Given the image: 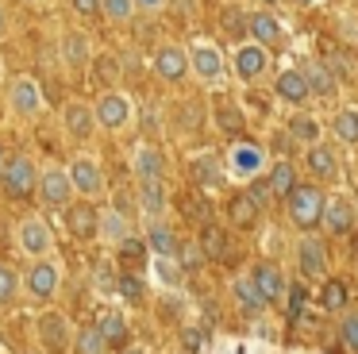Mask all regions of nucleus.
<instances>
[{
  "instance_id": "nucleus-11",
  "label": "nucleus",
  "mask_w": 358,
  "mask_h": 354,
  "mask_svg": "<svg viewBox=\"0 0 358 354\" xmlns=\"http://www.w3.org/2000/svg\"><path fill=\"white\" fill-rule=\"evenodd\" d=\"M4 92H8V108L20 115V120H35V115H43V108H47L39 81H35V77H27V73L12 77Z\"/></svg>"
},
{
  "instance_id": "nucleus-46",
  "label": "nucleus",
  "mask_w": 358,
  "mask_h": 354,
  "mask_svg": "<svg viewBox=\"0 0 358 354\" xmlns=\"http://www.w3.org/2000/svg\"><path fill=\"white\" fill-rule=\"evenodd\" d=\"M120 292H124L127 300H139V297H143V285H139V277H135V274L120 277Z\"/></svg>"
},
{
  "instance_id": "nucleus-42",
  "label": "nucleus",
  "mask_w": 358,
  "mask_h": 354,
  "mask_svg": "<svg viewBox=\"0 0 358 354\" xmlns=\"http://www.w3.org/2000/svg\"><path fill=\"white\" fill-rule=\"evenodd\" d=\"M181 343H185V351H189V354H196V351H204V346H208V331H201V327H185V331H181Z\"/></svg>"
},
{
  "instance_id": "nucleus-30",
  "label": "nucleus",
  "mask_w": 358,
  "mask_h": 354,
  "mask_svg": "<svg viewBox=\"0 0 358 354\" xmlns=\"http://www.w3.org/2000/svg\"><path fill=\"white\" fill-rule=\"evenodd\" d=\"M96 215H101V208H93L89 200H73L70 208H66V231H70L73 239H93L96 235Z\"/></svg>"
},
{
  "instance_id": "nucleus-17",
  "label": "nucleus",
  "mask_w": 358,
  "mask_h": 354,
  "mask_svg": "<svg viewBox=\"0 0 358 354\" xmlns=\"http://www.w3.org/2000/svg\"><path fill=\"white\" fill-rule=\"evenodd\" d=\"M273 97L285 100V104H293V108L312 104V92H308V77H304V69L301 66L281 69V73L273 77Z\"/></svg>"
},
{
  "instance_id": "nucleus-8",
  "label": "nucleus",
  "mask_w": 358,
  "mask_h": 354,
  "mask_svg": "<svg viewBox=\"0 0 358 354\" xmlns=\"http://www.w3.org/2000/svg\"><path fill=\"white\" fill-rule=\"evenodd\" d=\"M39 174L43 169L35 166V158L16 154V158H8L4 169H0V189L8 192V197H35L39 192Z\"/></svg>"
},
{
  "instance_id": "nucleus-16",
  "label": "nucleus",
  "mask_w": 358,
  "mask_h": 354,
  "mask_svg": "<svg viewBox=\"0 0 358 354\" xmlns=\"http://www.w3.org/2000/svg\"><path fill=\"white\" fill-rule=\"evenodd\" d=\"M189 177L196 181V189H208V192H216L220 185L227 181V169H224V158H220L216 150H201V154H193L189 158Z\"/></svg>"
},
{
  "instance_id": "nucleus-27",
  "label": "nucleus",
  "mask_w": 358,
  "mask_h": 354,
  "mask_svg": "<svg viewBox=\"0 0 358 354\" xmlns=\"http://www.w3.org/2000/svg\"><path fill=\"white\" fill-rule=\"evenodd\" d=\"M324 120L312 112H296L293 120H289V139H293L296 146H304V150H312V146L324 143Z\"/></svg>"
},
{
  "instance_id": "nucleus-20",
  "label": "nucleus",
  "mask_w": 358,
  "mask_h": 354,
  "mask_svg": "<svg viewBox=\"0 0 358 354\" xmlns=\"http://www.w3.org/2000/svg\"><path fill=\"white\" fill-rule=\"evenodd\" d=\"M355 220H358V212L347 197L331 192V197L324 200V220H320V227H324L327 235H347V231L355 227Z\"/></svg>"
},
{
  "instance_id": "nucleus-51",
  "label": "nucleus",
  "mask_w": 358,
  "mask_h": 354,
  "mask_svg": "<svg viewBox=\"0 0 358 354\" xmlns=\"http://www.w3.org/2000/svg\"><path fill=\"white\" fill-rule=\"evenodd\" d=\"M0 85H4V58H0Z\"/></svg>"
},
{
  "instance_id": "nucleus-49",
  "label": "nucleus",
  "mask_w": 358,
  "mask_h": 354,
  "mask_svg": "<svg viewBox=\"0 0 358 354\" xmlns=\"http://www.w3.org/2000/svg\"><path fill=\"white\" fill-rule=\"evenodd\" d=\"M124 354H147V351H143V346H127Z\"/></svg>"
},
{
  "instance_id": "nucleus-12",
  "label": "nucleus",
  "mask_w": 358,
  "mask_h": 354,
  "mask_svg": "<svg viewBox=\"0 0 358 354\" xmlns=\"http://www.w3.org/2000/svg\"><path fill=\"white\" fill-rule=\"evenodd\" d=\"M62 131L70 143H89V139L101 131V123H96V112L89 100H66L62 108Z\"/></svg>"
},
{
  "instance_id": "nucleus-21",
  "label": "nucleus",
  "mask_w": 358,
  "mask_h": 354,
  "mask_svg": "<svg viewBox=\"0 0 358 354\" xmlns=\"http://www.w3.org/2000/svg\"><path fill=\"white\" fill-rule=\"evenodd\" d=\"M296 266H301V274L304 277H324L327 274V246H324V239H316V235H301L296 239Z\"/></svg>"
},
{
  "instance_id": "nucleus-32",
  "label": "nucleus",
  "mask_w": 358,
  "mask_h": 354,
  "mask_svg": "<svg viewBox=\"0 0 358 354\" xmlns=\"http://www.w3.org/2000/svg\"><path fill=\"white\" fill-rule=\"evenodd\" d=\"M227 215H231L235 227H255V223L262 220V204H258L250 192H235V197L227 200Z\"/></svg>"
},
{
  "instance_id": "nucleus-6",
  "label": "nucleus",
  "mask_w": 358,
  "mask_h": 354,
  "mask_svg": "<svg viewBox=\"0 0 358 354\" xmlns=\"http://www.w3.org/2000/svg\"><path fill=\"white\" fill-rule=\"evenodd\" d=\"M16 250L31 262L50 258V250H55V231H50V223L39 220V215H24L16 223Z\"/></svg>"
},
{
  "instance_id": "nucleus-26",
  "label": "nucleus",
  "mask_w": 358,
  "mask_h": 354,
  "mask_svg": "<svg viewBox=\"0 0 358 354\" xmlns=\"http://www.w3.org/2000/svg\"><path fill=\"white\" fill-rule=\"evenodd\" d=\"M131 166H135V177H139V181H166V154L158 150L155 143L135 146Z\"/></svg>"
},
{
  "instance_id": "nucleus-13",
  "label": "nucleus",
  "mask_w": 358,
  "mask_h": 354,
  "mask_svg": "<svg viewBox=\"0 0 358 354\" xmlns=\"http://www.w3.org/2000/svg\"><path fill=\"white\" fill-rule=\"evenodd\" d=\"M35 335H39V346L47 354H62L73 346V327L62 312H43L39 323H35Z\"/></svg>"
},
{
  "instance_id": "nucleus-36",
  "label": "nucleus",
  "mask_w": 358,
  "mask_h": 354,
  "mask_svg": "<svg viewBox=\"0 0 358 354\" xmlns=\"http://www.w3.org/2000/svg\"><path fill=\"white\" fill-rule=\"evenodd\" d=\"M73 354H108V343L101 339L96 327H81L73 335Z\"/></svg>"
},
{
  "instance_id": "nucleus-1",
  "label": "nucleus",
  "mask_w": 358,
  "mask_h": 354,
  "mask_svg": "<svg viewBox=\"0 0 358 354\" xmlns=\"http://www.w3.org/2000/svg\"><path fill=\"white\" fill-rule=\"evenodd\" d=\"M324 200H327V192L320 189L316 181L296 185V189L285 197V215H289V223H293L301 235H312V231L320 227V220H324Z\"/></svg>"
},
{
  "instance_id": "nucleus-22",
  "label": "nucleus",
  "mask_w": 358,
  "mask_h": 354,
  "mask_svg": "<svg viewBox=\"0 0 358 354\" xmlns=\"http://www.w3.org/2000/svg\"><path fill=\"white\" fill-rule=\"evenodd\" d=\"M250 281H255V289H258V292H262L266 304H278V300L289 292L285 274H281L278 262H258V266L250 269Z\"/></svg>"
},
{
  "instance_id": "nucleus-35",
  "label": "nucleus",
  "mask_w": 358,
  "mask_h": 354,
  "mask_svg": "<svg viewBox=\"0 0 358 354\" xmlns=\"http://www.w3.org/2000/svg\"><path fill=\"white\" fill-rule=\"evenodd\" d=\"M135 12H139L135 0H101V15L108 23H131Z\"/></svg>"
},
{
  "instance_id": "nucleus-24",
  "label": "nucleus",
  "mask_w": 358,
  "mask_h": 354,
  "mask_svg": "<svg viewBox=\"0 0 358 354\" xmlns=\"http://www.w3.org/2000/svg\"><path fill=\"white\" fill-rule=\"evenodd\" d=\"M96 239L101 243H108V246H120V243H127L131 239V220H127L120 208H101V215H96Z\"/></svg>"
},
{
  "instance_id": "nucleus-15",
  "label": "nucleus",
  "mask_w": 358,
  "mask_h": 354,
  "mask_svg": "<svg viewBox=\"0 0 358 354\" xmlns=\"http://www.w3.org/2000/svg\"><path fill=\"white\" fill-rule=\"evenodd\" d=\"M247 35H250V43L266 46L270 54L278 50V46H285V27H281V20L270 12V8L247 15Z\"/></svg>"
},
{
  "instance_id": "nucleus-28",
  "label": "nucleus",
  "mask_w": 358,
  "mask_h": 354,
  "mask_svg": "<svg viewBox=\"0 0 358 354\" xmlns=\"http://www.w3.org/2000/svg\"><path fill=\"white\" fill-rule=\"evenodd\" d=\"M93 327L101 331V339L108 343V351H112V346H124L127 335H131V327H127V316L120 312V308H101Z\"/></svg>"
},
{
  "instance_id": "nucleus-2",
  "label": "nucleus",
  "mask_w": 358,
  "mask_h": 354,
  "mask_svg": "<svg viewBox=\"0 0 358 354\" xmlns=\"http://www.w3.org/2000/svg\"><path fill=\"white\" fill-rule=\"evenodd\" d=\"M189 66H193L196 81L208 85V89H216V85H224L227 77H231V66H227L224 50H220L212 38H193V43H189Z\"/></svg>"
},
{
  "instance_id": "nucleus-5",
  "label": "nucleus",
  "mask_w": 358,
  "mask_h": 354,
  "mask_svg": "<svg viewBox=\"0 0 358 354\" xmlns=\"http://www.w3.org/2000/svg\"><path fill=\"white\" fill-rule=\"evenodd\" d=\"M227 66H231V77L239 85H255V81H262L266 73H270V66H273V58H270V50H266V46H258V43H239L231 50V62H227Z\"/></svg>"
},
{
  "instance_id": "nucleus-25",
  "label": "nucleus",
  "mask_w": 358,
  "mask_h": 354,
  "mask_svg": "<svg viewBox=\"0 0 358 354\" xmlns=\"http://www.w3.org/2000/svg\"><path fill=\"white\" fill-rule=\"evenodd\" d=\"M135 200H139V212L147 220H166V212H170V189H166V181H139Z\"/></svg>"
},
{
  "instance_id": "nucleus-48",
  "label": "nucleus",
  "mask_w": 358,
  "mask_h": 354,
  "mask_svg": "<svg viewBox=\"0 0 358 354\" xmlns=\"http://www.w3.org/2000/svg\"><path fill=\"white\" fill-rule=\"evenodd\" d=\"M8 35V12H4V4H0V38Z\"/></svg>"
},
{
  "instance_id": "nucleus-39",
  "label": "nucleus",
  "mask_w": 358,
  "mask_h": 354,
  "mask_svg": "<svg viewBox=\"0 0 358 354\" xmlns=\"http://www.w3.org/2000/svg\"><path fill=\"white\" fill-rule=\"evenodd\" d=\"M339 343L347 346L350 354H358V312H343V320H339Z\"/></svg>"
},
{
  "instance_id": "nucleus-44",
  "label": "nucleus",
  "mask_w": 358,
  "mask_h": 354,
  "mask_svg": "<svg viewBox=\"0 0 358 354\" xmlns=\"http://www.w3.org/2000/svg\"><path fill=\"white\" fill-rule=\"evenodd\" d=\"M73 15H81V20H89V15H101V0H70Z\"/></svg>"
},
{
  "instance_id": "nucleus-23",
  "label": "nucleus",
  "mask_w": 358,
  "mask_h": 354,
  "mask_svg": "<svg viewBox=\"0 0 358 354\" xmlns=\"http://www.w3.org/2000/svg\"><path fill=\"white\" fill-rule=\"evenodd\" d=\"M301 69H304V77H308L312 100H320V104H335V100H339V81H335V73L324 62H304Z\"/></svg>"
},
{
  "instance_id": "nucleus-47",
  "label": "nucleus",
  "mask_w": 358,
  "mask_h": 354,
  "mask_svg": "<svg viewBox=\"0 0 358 354\" xmlns=\"http://www.w3.org/2000/svg\"><path fill=\"white\" fill-rule=\"evenodd\" d=\"M135 4H139L143 12H158V8H166V0H135Z\"/></svg>"
},
{
  "instance_id": "nucleus-45",
  "label": "nucleus",
  "mask_w": 358,
  "mask_h": 354,
  "mask_svg": "<svg viewBox=\"0 0 358 354\" xmlns=\"http://www.w3.org/2000/svg\"><path fill=\"white\" fill-rule=\"evenodd\" d=\"M101 66H104V69H101V81H104V89H116V73H120L116 66H120V62L108 54V58H101Z\"/></svg>"
},
{
  "instance_id": "nucleus-14",
  "label": "nucleus",
  "mask_w": 358,
  "mask_h": 354,
  "mask_svg": "<svg viewBox=\"0 0 358 354\" xmlns=\"http://www.w3.org/2000/svg\"><path fill=\"white\" fill-rule=\"evenodd\" d=\"M58 54H62V66L70 73H85L89 62H93V43L81 27H66L62 38H58Z\"/></svg>"
},
{
  "instance_id": "nucleus-10",
  "label": "nucleus",
  "mask_w": 358,
  "mask_h": 354,
  "mask_svg": "<svg viewBox=\"0 0 358 354\" xmlns=\"http://www.w3.org/2000/svg\"><path fill=\"white\" fill-rule=\"evenodd\" d=\"M150 66H155L158 81H166V85H181L185 77H193V66H189V46L185 43H162L155 50V58H150Z\"/></svg>"
},
{
  "instance_id": "nucleus-7",
  "label": "nucleus",
  "mask_w": 358,
  "mask_h": 354,
  "mask_svg": "<svg viewBox=\"0 0 358 354\" xmlns=\"http://www.w3.org/2000/svg\"><path fill=\"white\" fill-rule=\"evenodd\" d=\"M224 169H227V181L247 185L266 174V150L255 143H231V150L224 154Z\"/></svg>"
},
{
  "instance_id": "nucleus-38",
  "label": "nucleus",
  "mask_w": 358,
  "mask_h": 354,
  "mask_svg": "<svg viewBox=\"0 0 358 354\" xmlns=\"http://www.w3.org/2000/svg\"><path fill=\"white\" fill-rule=\"evenodd\" d=\"M93 281H96V289H101V292H112V289H120V269L112 266V258L96 262V269H93Z\"/></svg>"
},
{
  "instance_id": "nucleus-50",
  "label": "nucleus",
  "mask_w": 358,
  "mask_h": 354,
  "mask_svg": "<svg viewBox=\"0 0 358 354\" xmlns=\"http://www.w3.org/2000/svg\"><path fill=\"white\" fill-rule=\"evenodd\" d=\"M296 4H304V8H312V4H320V0H296Z\"/></svg>"
},
{
  "instance_id": "nucleus-41",
  "label": "nucleus",
  "mask_w": 358,
  "mask_h": 354,
  "mask_svg": "<svg viewBox=\"0 0 358 354\" xmlns=\"http://www.w3.org/2000/svg\"><path fill=\"white\" fill-rule=\"evenodd\" d=\"M320 300H324L327 312H339V308L347 304V289H343L339 281H327V285H324V292H320Z\"/></svg>"
},
{
  "instance_id": "nucleus-4",
  "label": "nucleus",
  "mask_w": 358,
  "mask_h": 354,
  "mask_svg": "<svg viewBox=\"0 0 358 354\" xmlns=\"http://www.w3.org/2000/svg\"><path fill=\"white\" fill-rule=\"evenodd\" d=\"M39 204L47 208V212H66V208L78 200V189H73L70 181V169L66 166H43L39 174Z\"/></svg>"
},
{
  "instance_id": "nucleus-31",
  "label": "nucleus",
  "mask_w": 358,
  "mask_h": 354,
  "mask_svg": "<svg viewBox=\"0 0 358 354\" xmlns=\"http://www.w3.org/2000/svg\"><path fill=\"white\" fill-rule=\"evenodd\" d=\"M327 131H331L335 143L358 146V108H350V104L335 108V115H331V123H327Z\"/></svg>"
},
{
  "instance_id": "nucleus-3",
  "label": "nucleus",
  "mask_w": 358,
  "mask_h": 354,
  "mask_svg": "<svg viewBox=\"0 0 358 354\" xmlns=\"http://www.w3.org/2000/svg\"><path fill=\"white\" fill-rule=\"evenodd\" d=\"M93 112H96L101 131L120 135V131H127V127L135 123V100L127 97L124 89H104L101 97L93 100Z\"/></svg>"
},
{
  "instance_id": "nucleus-33",
  "label": "nucleus",
  "mask_w": 358,
  "mask_h": 354,
  "mask_svg": "<svg viewBox=\"0 0 358 354\" xmlns=\"http://www.w3.org/2000/svg\"><path fill=\"white\" fill-rule=\"evenodd\" d=\"M231 297L239 300L243 316H262L266 300H262V292L255 289V281H250V274H247V277H235V281H231Z\"/></svg>"
},
{
  "instance_id": "nucleus-43",
  "label": "nucleus",
  "mask_w": 358,
  "mask_h": 354,
  "mask_svg": "<svg viewBox=\"0 0 358 354\" xmlns=\"http://www.w3.org/2000/svg\"><path fill=\"white\" fill-rule=\"evenodd\" d=\"M178 258H181V266H185V269L201 266V262H204V250H201V243H185V246H181V254H178Z\"/></svg>"
},
{
  "instance_id": "nucleus-9",
  "label": "nucleus",
  "mask_w": 358,
  "mask_h": 354,
  "mask_svg": "<svg viewBox=\"0 0 358 354\" xmlns=\"http://www.w3.org/2000/svg\"><path fill=\"white\" fill-rule=\"evenodd\" d=\"M24 289L31 300H39V304H50V300L62 292V266H58L55 258H39L27 266L24 274Z\"/></svg>"
},
{
  "instance_id": "nucleus-34",
  "label": "nucleus",
  "mask_w": 358,
  "mask_h": 354,
  "mask_svg": "<svg viewBox=\"0 0 358 354\" xmlns=\"http://www.w3.org/2000/svg\"><path fill=\"white\" fill-rule=\"evenodd\" d=\"M296 185H301V181H296L293 162H273V166H270V177H266V189H270L278 200H285L289 192L296 189Z\"/></svg>"
},
{
  "instance_id": "nucleus-19",
  "label": "nucleus",
  "mask_w": 358,
  "mask_h": 354,
  "mask_svg": "<svg viewBox=\"0 0 358 354\" xmlns=\"http://www.w3.org/2000/svg\"><path fill=\"white\" fill-rule=\"evenodd\" d=\"M304 166H308V174L316 177V185H339L343 177V166H339V154L331 150L327 143L312 146V150H304Z\"/></svg>"
},
{
  "instance_id": "nucleus-29",
  "label": "nucleus",
  "mask_w": 358,
  "mask_h": 354,
  "mask_svg": "<svg viewBox=\"0 0 358 354\" xmlns=\"http://www.w3.org/2000/svg\"><path fill=\"white\" fill-rule=\"evenodd\" d=\"M147 246L155 250V258H178L181 254V239L173 235L166 220H147Z\"/></svg>"
},
{
  "instance_id": "nucleus-37",
  "label": "nucleus",
  "mask_w": 358,
  "mask_h": 354,
  "mask_svg": "<svg viewBox=\"0 0 358 354\" xmlns=\"http://www.w3.org/2000/svg\"><path fill=\"white\" fill-rule=\"evenodd\" d=\"M201 243V250L208 254V258H224V250H227V235L220 227H204V235L196 239Z\"/></svg>"
},
{
  "instance_id": "nucleus-40",
  "label": "nucleus",
  "mask_w": 358,
  "mask_h": 354,
  "mask_svg": "<svg viewBox=\"0 0 358 354\" xmlns=\"http://www.w3.org/2000/svg\"><path fill=\"white\" fill-rule=\"evenodd\" d=\"M16 292H20V274L12 266H4V262H0V304H12V300H16Z\"/></svg>"
},
{
  "instance_id": "nucleus-18",
  "label": "nucleus",
  "mask_w": 358,
  "mask_h": 354,
  "mask_svg": "<svg viewBox=\"0 0 358 354\" xmlns=\"http://www.w3.org/2000/svg\"><path fill=\"white\" fill-rule=\"evenodd\" d=\"M66 169H70V181H73V189H78L81 200H93V197L104 192V174H101V166H96L93 158L81 154V158H73Z\"/></svg>"
},
{
  "instance_id": "nucleus-52",
  "label": "nucleus",
  "mask_w": 358,
  "mask_h": 354,
  "mask_svg": "<svg viewBox=\"0 0 358 354\" xmlns=\"http://www.w3.org/2000/svg\"><path fill=\"white\" fill-rule=\"evenodd\" d=\"M258 4H266V8H273V4H278V0H258Z\"/></svg>"
},
{
  "instance_id": "nucleus-53",
  "label": "nucleus",
  "mask_w": 358,
  "mask_h": 354,
  "mask_svg": "<svg viewBox=\"0 0 358 354\" xmlns=\"http://www.w3.org/2000/svg\"><path fill=\"white\" fill-rule=\"evenodd\" d=\"M20 4H43V0H20Z\"/></svg>"
}]
</instances>
